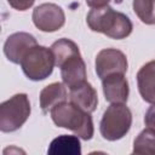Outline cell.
<instances>
[{
  "label": "cell",
  "instance_id": "obj_15",
  "mask_svg": "<svg viewBox=\"0 0 155 155\" xmlns=\"http://www.w3.org/2000/svg\"><path fill=\"white\" fill-rule=\"evenodd\" d=\"M50 48H51V51H52V53L54 56V61H56V65L57 67H59L68 58L80 53L79 46L73 40L65 39V38H62V39L54 41L51 45Z\"/></svg>",
  "mask_w": 155,
  "mask_h": 155
},
{
  "label": "cell",
  "instance_id": "obj_1",
  "mask_svg": "<svg viewBox=\"0 0 155 155\" xmlns=\"http://www.w3.org/2000/svg\"><path fill=\"white\" fill-rule=\"evenodd\" d=\"M86 22L91 30L102 33L115 40L126 39L133 29V24L128 16L115 11L110 6L92 8L87 13Z\"/></svg>",
  "mask_w": 155,
  "mask_h": 155
},
{
  "label": "cell",
  "instance_id": "obj_11",
  "mask_svg": "<svg viewBox=\"0 0 155 155\" xmlns=\"http://www.w3.org/2000/svg\"><path fill=\"white\" fill-rule=\"evenodd\" d=\"M69 99L73 104L79 107L86 113H93L98 104V96L94 87L85 81L84 84L69 90Z\"/></svg>",
  "mask_w": 155,
  "mask_h": 155
},
{
  "label": "cell",
  "instance_id": "obj_8",
  "mask_svg": "<svg viewBox=\"0 0 155 155\" xmlns=\"http://www.w3.org/2000/svg\"><path fill=\"white\" fill-rule=\"evenodd\" d=\"M35 45H38V42L31 34L25 31L13 33L6 39L4 44V53L10 62L21 64L24 54Z\"/></svg>",
  "mask_w": 155,
  "mask_h": 155
},
{
  "label": "cell",
  "instance_id": "obj_19",
  "mask_svg": "<svg viewBox=\"0 0 155 155\" xmlns=\"http://www.w3.org/2000/svg\"><path fill=\"white\" fill-rule=\"evenodd\" d=\"M144 124L147 128L155 132V104H151V107H149V109L147 110L144 116Z\"/></svg>",
  "mask_w": 155,
  "mask_h": 155
},
{
  "label": "cell",
  "instance_id": "obj_4",
  "mask_svg": "<svg viewBox=\"0 0 155 155\" xmlns=\"http://www.w3.org/2000/svg\"><path fill=\"white\" fill-rule=\"evenodd\" d=\"M30 102L25 93H17L0 104V131L8 133L21 128L30 115Z\"/></svg>",
  "mask_w": 155,
  "mask_h": 155
},
{
  "label": "cell",
  "instance_id": "obj_9",
  "mask_svg": "<svg viewBox=\"0 0 155 155\" xmlns=\"http://www.w3.org/2000/svg\"><path fill=\"white\" fill-rule=\"evenodd\" d=\"M58 68L61 69V76H62L63 84L69 90L87 81L86 64L81 57V53L68 58Z\"/></svg>",
  "mask_w": 155,
  "mask_h": 155
},
{
  "label": "cell",
  "instance_id": "obj_13",
  "mask_svg": "<svg viewBox=\"0 0 155 155\" xmlns=\"http://www.w3.org/2000/svg\"><path fill=\"white\" fill-rule=\"evenodd\" d=\"M68 92L67 86L62 82H52L44 87L40 92V107L41 110L47 114L56 105L67 102Z\"/></svg>",
  "mask_w": 155,
  "mask_h": 155
},
{
  "label": "cell",
  "instance_id": "obj_2",
  "mask_svg": "<svg viewBox=\"0 0 155 155\" xmlns=\"http://www.w3.org/2000/svg\"><path fill=\"white\" fill-rule=\"evenodd\" d=\"M52 121L58 126L73 131L79 138L88 140L93 137L94 127L90 113L84 111L71 102H63L50 111Z\"/></svg>",
  "mask_w": 155,
  "mask_h": 155
},
{
  "label": "cell",
  "instance_id": "obj_14",
  "mask_svg": "<svg viewBox=\"0 0 155 155\" xmlns=\"http://www.w3.org/2000/svg\"><path fill=\"white\" fill-rule=\"evenodd\" d=\"M47 153L50 155H80L81 154V144L79 137L62 134L54 138L48 147Z\"/></svg>",
  "mask_w": 155,
  "mask_h": 155
},
{
  "label": "cell",
  "instance_id": "obj_5",
  "mask_svg": "<svg viewBox=\"0 0 155 155\" xmlns=\"http://www.w3.org/2000/svg\"><path fill=\"white\" fill-rule=\"evenodd\" d=\"M54 65L56 61L51 48L40 45L33 46L21 62L24 75L33 81H40L48 78L52 74Z\"/></svg>",
  "mask_w": 155,
  "mask_h": 155
},
{
  "label": "cell",
  "instance_id": "obj_17",
  "mask_svg": "<svg viewBox=\"0 0 155 155\" xmlns=\"http://www.w3.org/2000/svg\"><path fill=\"white\" fill-rule=\"evenodd\" d=\"M132 7L144 24H155V0H133Z\"/></svg>",
  "mask_w": 155,
  "mask_h": 155
},
{
  "label": "cell",
  "instance_id": "obj_6",
  "mask_svg": "<svg viewBox=\"0 0 155 155\" xmlns=\"http://www.w3.org/2000/svg\"><path fill=\"white\" fill-rule=\"evenodd\" d=\"M34 25L45 33H53L59 30L65 23V15L61 6L45 2L36 6L31 15Z\"/></svg>",
  "mask_w": 155,
  "mask_h": 155
},
{
  "label": "cell",
  "instance_id": "obj_20",
  "mask_svg": "<svg viewBox=\"0 0 155 155\" xmlns=\"http://www.w3.org/2000/svg\"><path fill=\"white\" fill-rule=\"evenodd\" d=\"M111 0H86L87 6H90L91 8H99V7H104L108 6V4Z\"/></svg>",
  "mask_w": 155,
  "mask_h": 155
},
{
  "label": "cell",
  "instance_id": "obj_12",
  "mask_svg": "<svg viewBox=\"0 0 155 155\" xmlns=\"http://www.w3.org/2000/svg\"><path fill=\"white\" fill-rule=\"evenodd\" d=\"M137 86L143 101L155 104V61L140 67L137 73Z\"/></svg>",
  "mask_w": 155,
  "mask_h": 155
},
{
  "label": "cell",
  "instance_id": "obj_18",
  "mask_svg": "<svg viewBox=\"0 0 155 155\" xmlns=\"http://www.w3.org/2000/svg\"><path fill=\"white\" fill-rule=\"evenodd\" d=\"M7 2L12 8L17 11H25L34 5L35 0H7Z\"/></svg>",
  "mask_w": 155,
  "mask_h": 155
},
{
  "label": "cell",
  "instance_id": "obj_7",
  "mask_svg": "<svg viewBox=\"0 0 155 155\" xmlns=\"http://www.w3.org/2000/svg\"><path fill=\"white\" fill-rule=\"evenodd\" d=\"M96 73L101 80L113 74H125L128 68L126 54L117 48H103L96 56Z\"/></svg>",
  "mask_w": 155,
  "mask_h": 155
},
{
  "label": "cell",
  "instance_id": "obj_16",
  "mask_svg": "<svg viewBox=\"0 0 155 155\" xmlns=\"http://www.w3.org/2000/svg\"><path fill=\"white\" fill-rule=\"evenodd\" d=\"M133 154L155 155V132L149 128L143 130L133 142Z\"/></svg>",
  "mask_w": 155,
  "mask_h": 155
},
{
  "label": "cell",
  "instance_id": "obj_10",
  "mask_svg": "<svg viewBox=\"0 0 155 155\" xmlns=\"http://www.w3.org/2000/svg\"><path fill=\"white\" fill-rule=\"evenodd\" d=\"M104 98L109 103H126L130 94L128 81L125 74H113L102 80Z\"/></svg>",
  "mask_w": 155,
  "mask_h": 155
},
{
  "label": "cell",
  "instance_id": "obj_3",
  "mask_svg": "<svg viewBox=\"0 0 155 155\" xmlns=\"http://www.w3.org/2000/svg\"><path fill=\"white\" fill-rule=\"evenodd\" d=\"M132 126V113L125 103H111L103 113L99 132L107 140L124 138Z\"/></svg>",
  "mask_w": 155,
  "mask_h": 155
}]
</instances>
